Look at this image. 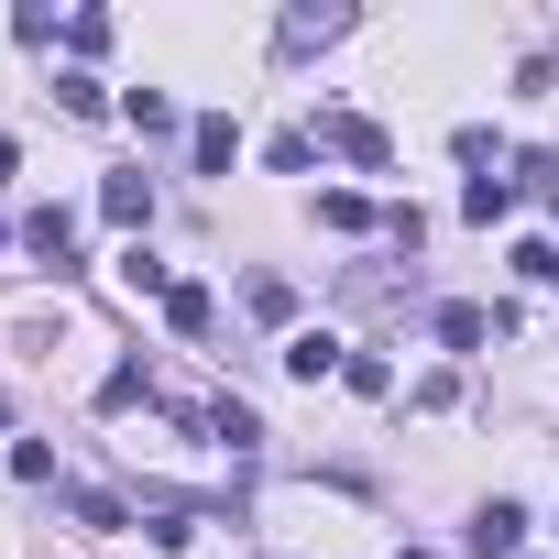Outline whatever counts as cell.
I'll return each mask as SVG.
<instances>
[{"label": "cell", "mask_w": 559, "mask_h": 559, "mask_svg": "<svg viewBox=\"0 0 559 559\" xmlns=\"http://www.w3.org/2000/svg\"><path fill=\"white\" fill-rule=\"evenodd\" d=\"M319 143H330V154H352V165H373V176L395 165V143H384V132H373L362 110H330V121H319Z\"/></svg>", "instance_id": "cell-1"}, {"label": "cell", "mask_w": 559, "mask_h": 559, "mask_svg": "<svg viewBox=\"0 0 559 559\" xmlns=\"http://www.w3.org/2000/svg\"><path fill=\"white\" fill-rule=\"evenodd\" d=\"M472 548H483V559H515V548H526V504H504V493H493V504L472 515Z\"/></svg>", "instance_id": "cell-2"}, {"label": "cell", "mask_w": 559, "mask_h": 559, "mask_svg": "<svg viewBox=\"0 0 559 559\" xmlns=\"http://www.w3.org/2000/svg\"><path fill=\"white\" fill-rule=\"evenodd\" d=\"M23 241H34V252H45L56 274L78 263V219H67V209H34V219H23Z\"/></svg>", "instance_id": "cell-3"}, {"label": "cell", "mask_w": 559, "mask_h": 559, "mask_svg": "<svg viewBox=\"0 0 559 559\" xmlns=\"http://www.w3.org/2000/svg\"><path fill=\"white\" fill-rule=\"evenodd\" d=\"M209 319H219L209 286H165V330H176V341H209Z\"/></svg>", "instance_id": "cell-4"}, {"label": "cell", "mask_w": 559, "mask_h": 559, "mask_svg": "<svg viewBox=\"0 0 559 559\" xmlns=\"http://www.w3.org/2000/svg\"><path fill=\"white\" fill-rule=\"evenodd\" d=\"M341 362H352V352H341L330 330H297V341H286V373H297V384H319V373H341Z\"/></svg>", "instance_id": "cell-5"}, {"label": "cell", "mask_w": 559, "mask_h": 559, "mask_svg": "<svg viewBox=\"0 0 559 559\" xmlns=\"http://www.w3.org/2000/svg\"><path fill=\"white\" fill-rule=\"evenodd\" d=\"M187 154H198L209 176H230V154H241V132H230V121L209 110V121H187Z\"/></svg>", "instance_id": "cell-6"}, {"label": "cell", "mask_w": 559, "mask_h": 559, "mask_svg": "<svg viewBox=\"0 0 559 559\" xmlns=\"http://www.w3.org/2000/svg\"><path fill=\"white\" fill-rule=\"evenodd\" d=\"M99 219L143 230V219H154V187H143V176H110V187H99Z\"/></svg>", "instance_id": "cell-7"}, {"label": "cell", "mask_w": 559, "mask_h": 559, "mask_svg": "<svg viewBox=\"0 0 559 559\" xmlns=\"http://www.w3.org/2000/svg\"><path fill=\"white\" fill-rule=\"evenodd\" d=\"M504 209H515V176H472V187H461V219H483V230H493Z\"/></svg>", "instance_id": "cell-8"}, {"label": "cell", "mask_w": 559, "mask_h": 559, "mask_svg": "<svg viewBox=\"0 0 559 559\" xmlns=\"http://www.w3.org/2000/svg\"><path fill=\"white\" fill-rule=\"evenodd\" d=\"M493 330H504V319H483V308H439V341H450V352H483Z\"/></svg>", "instance_id": "cell-9"}, {"label": "cell", "mask_w": 559, "mask_h": 559, "mask_svg": "<svg viewBox=\"0 0 559 559\" xmlns=\"http://www.w3.org/2000/svg\"><path fill=\"white\" fill-rule=\"evenodd\" d=\"M241 308H252V319H297V286H286V274H252Z\"/></svg>", "instance_id": "cell-10"}, {"label": "cell", "mask_w": 559, "mask_h": 559, "mask_svg": "<svg viewBox=\"0 0 559 559\" xmlns=\"http://www.w3.org/2000/svg\"><path fill=\"white\" fill-rule=\"evenodd\" d=\"M121 121H132V132H176V99H165V88H132Z\"/></svg>", "instance_id": "cell-11"}, {"label": "cell", "mask_w": 559, "mask_h": 559, "mask_svg": "<svg viewBox=\"0 0 559 559\" xmlns=\"http://www.w3.org/2000/svg\"><path fill=\"white\" fill-rule=\"evenodd\" d=\"M263 154H274V176H308V165H319V132H274Z\"/></svg>", "instance_id": "cell-12"}, {"label": "cell", "mask_w": 559, "mask_h": 559, "mask_svg": "<svg viewBox=\"0 0 559 559\" xmlns=\"http://www.w3.org/2000/svg\"><path fill=\"white\" fill-rule=\"evenodd\" d=\"M319 219H330V230H373V198H352V187H330V198H319Z\"/></svg>", "instance_id": "cell-13"}, {"label": "cell", "mask_w": 559, "mask_h": 559, "mask_svg": "<svg viewBox=\"0 0 559 559\" xmlns=\"http://www.w3.org/2000/svg\"><path fill=\"white\" fill-rule=\"evenodd\" d=\"M209 428H219V439H230V450H252V439H263V428H252V406H241V395H219V406H209Z\"/></svg>", "instance_id": "cell-14"}, {"label": "cell", "mask_w": 559, "mask_h": 559, "mask_svg": "<svg viewBox=\"0 0 559 559\" xmlns=\"http://www.w3.org/2000/svg\"><path fill=\"white\" fill-rule=\"evenodd\" d=\"M515 274L526 286H559V241H515Z\"/></svg>", "instance_id": "cell-15"}, {"label": "cell", "mask_w": 559, "mask_h": 559, "mask_svg": "<svg viewBox=\"0 0 559 559\" xmlns=\"http://www.w3.org/2000/svg\"><path fill=\"white\" fill-rule=\"evenodd\" d=\"M330 34H352V12H297L286 23V45H330Z\"/></svg>", "instance_id": "cell-16"}, {"label": "cell", "mask_w": 559, "mask_h": 559, "mask_svg": "<svg viewBox=\"0 0 559 559\" xmlns=\"http://www.w3.org/2000/svg\"><path fill=\"white\" fill-rule=\"evenodd\" d=\"M56 99H67L78 121H99V110H110V88H99V78H56Z\"/></svg>", "instance_id": "cell-17"}, {"label": "cell", "mask_w": 559, "mask_h": 559, "mask_svg": "<svg viewBox=\"0 0 559 559\" xmlns=\"http://www.w3.org/2000/svg\"><path fill=\"white\" fill-rule=\"evenodd\" d=\"M154 384H143V362H110V384H99V406H143Z\"/></svg>", "instance_id": "cell-18"}, {"label": "cell", "mask_w": 559, "mask_h": 559, "mask_svg": "<svg viewBox=\"0 0 559 559\" xmlns=\"http://www.w3.org/2000/svg\"><path fill=\"white\" fill-rule=\"evenodd\" d=\"M12 165H23V154H12V132H0V176H12Z\"/></svg>", "instance_id": "cell-19"}, {"label": "cell", "mask_w": 559, "mask_h": 559, "mask_svg": "<svg viewBox=\"0 0 559 559\" xmlns=\"http://www.w3.org/2000/svg\"><path fill=\"white\" fill-rule=\"evenodd\" d=\"M406 559H428V548H406Z\"/></svg>", "instance_id": "cell-20"}, {"label": "cell", "mask_w": 559, "mask_h": 559, "mask_svg": "<svg viewBox=\"0 0 559 559\" xmlns=\"http://www.w3.org/2000/svg\"><path fill=\"white\" fill-rule=\"evenodd\" d=\"M0 417H12V406H0Z\"/></svg>", "instance_id": "cell-21"}, {"label": "cell", "mask_w": 559, "mask_h": 559, "mask_svg": "<svg viewBox=\"0 0 559 559\" xmlns=\"http://www.w3.org/2000/svg\"><path fill=\"white\" fill-rule=\"evenodd\" d=\"M0 241H12V230H0Z\"/></svg>", "instance_id": "cell-22"}]
</instances>
